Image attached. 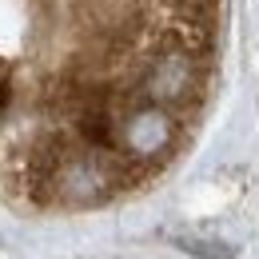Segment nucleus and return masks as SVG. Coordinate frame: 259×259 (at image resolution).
<instances>
[{
  "mask_svg": "<svg viewBox=\"0 0 259 259\" xmlns=\"http://www.w3.org/2000/svg\"><path fill=\"white\" fill-rule=\"evenodd\" d=\"M227 0H0V180L100 207L156 180L220 84Z\"/></svg>",
  "mask_w": 259,
  "mask_h": 259,
  "instance_id": "1",
  "label": "nucleus"
}]
</instances>
